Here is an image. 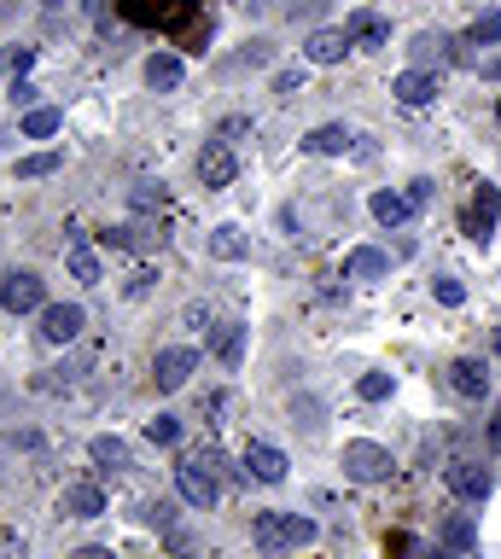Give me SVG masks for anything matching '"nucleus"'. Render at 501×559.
I'll list each match as a JSON object with an SVG mask.
<instances>
[{"label": "nucleus", "instance_id": "obj_1", "mask_svg": "<svg viewBox=\"0 0 501 559\" xmlns=\"http://www.w3.org/2000/svg\"><path fill=\"white\" fill-rule=\"evenodd\" d=\"M251 542H257V554L280 559V554H298L315 542V519H303V513H257L251 519Z\"/></svg>", "mask_w": 501, "mask_h": 559}, {"label": "nucleus", "instance_id": "obj_2", "mask_svg": "<svg viewBox=\"0 0 501 559\" xmlns=\"http://www.w3.org/2000/svg\"><path fill=\"white\" fill-rule=\"evenodd\" d=\"M338 466H344V478H350V484H385L397 461H391V449H385V443H368V437H356V443H344Z\"/></svg>", "mask_w": 501, "mask_h": 559}, {"label": "nucleus", "instance_id": "obj_3", "mask_svg": "<svg viewBox=\"0 0 501 559\" xmlns=\"http://www.w3.org/2000/svg\"><path fill=\"white\" fill-rule=\"evenodd\" d=\"M175 490H181V501H187V507L210 513V507H216V495H222V478H216V472H210L199 455H181V466H175Z\"/></svg>", "mask_w": 501, "mask_h": 559}, {"label": "nucleus", "instance_id": "obj_4", "mask_svg": "<svg viewBox=\"0 0 501 559\" xmlns=\"http://www.w3.org/2000/svg\"><path fill=\"white\" fill-rule=\"evenodd\" d=\"M0 303H6L12 315H41V309H47V286H41V274L12 268V274L0 280Z\"/></svg>", "mask_w": 501, "mask_h": 559}, {"label": "nucleus", "instance_id": "obj_5", "mask_svg": "<svg viewBox=\"0 0 501 559\" xmlns=\"http://www.w3.org/2000/svg\"><path fill=\"white\" fill-rule=\"evenodd\" d=\"M449 490L461 495L467 507H484L490 490H496V472H490L484 461H455V466H449Z\"/></svg>", "mask_w": 501, "mask_h": 559}, {"label": "nucleus", "instance_id": "obj_6", "mask_svg": "<svg viewBox=\"0 0 501 559\" xmlns=\"http://www.w3.org/2000/svg\"><path fill=\"white\" fill-rule=\"evenodd\" d=\"M193 373H199V350H187V344H175V350H158V362H152V379H158V391H181Z\"/></svg>", "mask_w": 501, "mask_h": 559}, {"label": "nucleus", "instance_id": "obj_7", "mask_svg": "<svg viewBox=\"0 0 501 559\" xmlns=\"http://www.w3.org/2000/svg\"><path fill=\"white\" fill-rule=\"evenodd\" d=\"M391 94L402 99V105H432L437 94H443V76L437 70H426V65H414V70H402V76H391Z\"/></svg>", "mask_w": 501, "mask_h": 559}, {"label": "nucleus", "instance_id": "obj_8", "mask_svg": "<svg viewBox=\"0 0 501 559\" xmlns=\"http://www.w3.org/2000/svg\"><path fill=\"white\" fill-rule=\"evenodd\" d=\"M234 175H239L234 146H228V140H204V152H199V181H204V187H210V193H222Z\"/></svg>", "mask_w": 501, "mask_h": 559}, {"label": "nucleus", "instance_id": "obj_9", "mask_svg": "<svg viewBox=\"0 0 501 559\" xmlns=\"http://www.w3.org/2000/svg\"><path fill=\"white\" fill-rule=\"evenodd\" d=\"M82 327H88V309H82V303H47V309H41V338H47V344H70Z\"/></svg>", "mask_w": 501, "mask_h": 559}, {"label": "nucleus", "instance_id": "obj_10", "mask_svg": "<svg viewBox=\"0 0 501 559\" xmlns=\"http://www.w3.org/2000/svg\"><path fill=\"white\" fill-rule=\"evenodd\" d=\"M490 362H478V356H461V362H449V391L467 396V402H484L490 396Z\"/></svg>", "mask_w": 501, "mask_h": 559}, {"label": "nucleus", "instance_id": "obj_11", "mask_svg": "<svg viewBox=\"0 0 501 559\" xmlns=\"http://www.w3.org/2000/svg\"><path fill=\"white\" fill-rule=\"evenodd\" d=\"M420 65L432 70V65H467V53H461V41L455 35H443V30H420L414 35V47H408Z\"/></svg>", "mask_w": 501, "mask_h": 559}, {"label": "nucleus", "instance_id": "obj_12", "mask_svg": "<svg viewBox=\"0 0 501 559\" xmlns=\"http://www.w3.org/2000/svg\"><path fill=\"white\" fill-rule=\"evenodd\" d=\"M350 47H356L350 30H309L303 59H309V65H344V53H350Z\"/></svg>", "mask_w": 501, "mask_h": 559}, {"label": "nucleus", "instance_id": "obj_13", "mask_svg": "<svg viewBox=\"0 0 501 559\" xmlns=\"http://www.w3.org/2000/svg\"><path fill=\"white\" fill-rule=\"evenodd\" d=\"M344 30H350V41H356L362 53H379V47H391V24H385L379 12H368V6H362V12H350V18H344Z\"/></svg>", "mask_w": 501, "mask_h": 559}, {"label": "nucleus", "instance_id": "obj_14", "mask_svg": "<svg viewBox=\"0 0 501 559\" xmlns=\"http://www.w3.org/2000/svg\"><path fill=\"white\" fill-rule=\"evenodd\" d=\"M286 455L274 449V443H245V472L257 478V484H286Z\"/></svg>", "mask_w": 501, "mask_h": 559}, {"label": "nucleus", "instance_id": "obj_15", "mask_svg": "<svg viewBox=\"0 0 501 559\" xmlns=\"http://www.w3.org/2000/svg\"><path fill=\"white\" fill-rule=\"evenodd\" d=\"M350 140H356V134L344 129V123H321V129L303 134L298 146L309 152V158H344V152H350Z\"/></svg>", "mask_w": 501, "mask_h": 559}, {"label": "nucleus", "instance_id": "obj_16", "mask_svg": "<svg viewBox=\"0 0 501 559\" xmlns=\"http://www.w3.org/2000/svg\"><path fill=\"white\" fill-rule=\"evenodd\" d=\"M204 245H210V257H216V263H245V257H251V233L234 228V222L210 228V239H204Z\"/></svg>", "mask_w": 501, "mask_h": 559}, {"label": "nucleus", "instance_id": "obj_17", "mask_svg": "<svg viewBox=\"0 0 501 559\" xmlns=\"http://www.w3.org/2000/svg\"><path fill=\"white\" fill-rule=\"evenodd\" d=\"M59 513H65V519H100L105 513L100 484H70V490L59 495Z\"/></svg>", "mask_w": 501, "mask_h": 559}, {"label": "nucleus", "instance_id": "obj_18", "mask_svg": "<svg viewBox=\"0 0 501 559\" xmlns=\"http://www.w3.org/2000/svg\"><path fill=\"white\" fill-rule=\"evenodd\" d=\"M368 210H373V222H379V228H402V222L414 216L408 193H391V187H379V193L368 198Z\"/></svg>", "mask_w": 501, "mask_h": 559}, {"label": "nucleus", "instance_id": "obj_19", "mask_svg": "<svg viewBox=\"0 0 501 559\" xmlns=\"http://www.w3.org/2000/svg\"><path fill=\"white\" fill-rule=\"evenodd\" d=\"M181 76H187V70H181L175 53H152V59H146V88H158V94H175Z\"/></svg>", "mask_w": 501, "mask_h": 559}, {"label": "nucleus", "instance_id": "obj_20", "mask_svg": "<svg viewBox=\"0 0 501 559\" xmlns=\"http://www.w3.org/2000/svg\"><path fill=\"white\" fill-rule=\"evenodd\" d=\"M385 251H373V245H356L350 257H344V280H385Z\"/></svg>", "mask_w": 501, "mask_h": 559}, {"label": "nucleus", "instance_id": "obj_21", "mask_svg": "<svg viewBox=\"0 0 501 559\" xmlns=\"http://www.w3.org/2000/svg\"><path fill=\"white\" fill-rule=\"evenodd\" d=\"M70 274H76V280H82V286H100L105 280V268H100V251H94V245H82V239H70Z\"/></svg>", "mask_w": 501, "mask_h": 559}, {"label": "nucleus", "instance_id": "obj_22", "mask_svg": "<svg viewBox=\"0 0 501 559\" xmlns=\"http://www.w3.org/2000/svg\"><path fill=\"white\" fill-rule=\"evenodd\" d=\"M496 210H501L496 187H484V193L472 198V216H467V233H472V239H490V228H496Z\"/></svg>", "mask_w": 501, "mask_h": 559}, {"label": "nucleus", "instance_id": "obj_23", "mask_svg": "<svg viewBox=\"0 0 501 559\" xmlns=\"http://www.w3.org/2000/svg\"><path fill=\"white\" fill-rule=\"evenodd\" d=\"M437 542H443L449 554H472V542H478V536H472V519H467V513H449L443 530H437Z\"/></svg>", "mask_w": 501, "mask_h": 559}, {"label": "nucleus", "instance_id": "obj_24", "mask_svg": "<svg viewBox=\"0 0 501 559\" xmlns=\"http://www.w3.org/2000/svg\"><path fill=\"white\" fill-rule=\"evenodd\" d=\"M88 455H94V466H105V472H123V466H129V443H123V437H94Z\"/></svg>", "mask_w": 501, "mask_h": 559}, {"label": "nucleus", "instance_id": "obj_25", "mask_svg": "<svg viewBox=\"0 0 501 559\" xmlns=\"http://www.w3.org/2000/svg\"><path fill=\"white\" fill-rule=\"evenodd\" d=\"M105 239H111V245H123V251H152V245H158V233L146 228V222H123V228H111Z\"/></svg>", "mask_w": 501, "mask_h": 559}, {"label": "nucleus", "instance_id": "obj_26", "mask_svg": "<svg viewBox=\"0 0 501 559\" xmlns=\"http://www.w3.org/2000/svg\"><path fill=\"white\" fill-rule=\"evenodd\" d=\"M65 129V111H53V105H35L30 117H24V134L30 140H47V134H59Z\"/></svg>", "mask_w": 501, "mask_h": 559}, {"label": "nucleus", "instance_id": "obj_27", "mask_svg": "<svg viewBox=\"0 0 501 559\" xmlns=\"http://www.w3.org/2000/svg\"><path fill=\"white\" fill-rule=\"evenodd\" d=\"M65 158L59 152H30V158H18V181H41V175H59Z\"/></svg>", "mask_w": 501, "mask_h": 559}, {"label": "nucleus", "instance_id": "obj_28", "mask_svg": "<svg viewBox=\"0 0 501 559\" xmlns=\"http://www.w3.org/2000/svg\"><path fill=\"white\" fill-rule=\"evenodd\" d=\"M216 356H222L228 367L245 362V327H222V338H216Z\"/></svg>", "mask_w": 501, "mask_h": 559}, {"label": "nucleus", "instance_id": "obj_29", "mask_svg": "<svg viewBox=\"0 0 501 559\" xmlns=\"http://www.w3.org/2000/svg\"><path fill=\"white\" fill-rule=\"evenodd\" d=\"M391 391H397V379H391V373H362V385H356L362 402H385Z\"/></svg>", "mask_w": 501, "mask_h": 559}, {"label": "nucleus", "instance_id": "obj_30", "mask_svg": "<svg viewBox=\"0 0 501 559\" xmlns=\"http://www.w3.org/2000/svg\"><path fill=\"white\" fill-rule=\"evenodd\" d=\"M146 437H152L158 449H169V443H181V420H175V414H158V420H146Z\"/></svg>", "mask_w": 501, "mask_h": 559}, {"label": "nucleus", "instance_id": "obj_31", "mask_svg": "<svg viewBox=\"0 0 501 559\" xmlns=\"http://www.w3.org/2000/svg\"><path fill=\"white\" fill-rule=\"evenodd\" d=\"M274 94H280V99L303 94V65H286V70H274Z\"/></svg>", "mask_w": 501, "mask_h": 559}, {"label": "nucleus", "instance_id": "obj_32", "mask_svg": "<svg viewBox=\"0 0 501 559\" xmlns=\"http://www.w3.org/2000/svg\"><path fill=\"white\" fill-rule=\"evenodd\" d=\"M467 35H472V41H501V12H478Z\"/></svg>", "mask_w": 501, "mask_h": 559}, {"label": "nucleus", "instance_id": "obj_33", "mask_svg": "<svg viewBox=\"0 0 501 559\" xmlns=\"http://www.w3.org/2000/svg\"><path fill=\"white\" fill-rule=\"evenodd\" d=\"M432 292H437V303H449V309H461V303H467L461 280H449V274H443V280H432Z\"/></svg>", "mask_w": 501, "mask_h": 559}, {"label": "nucleus", "instance_id": "obj_34", "mask_svg": "<svg viewBox=\"0 0 501 559\" xmlns=\"http://www.w3.org/2000/svg\"><path fill=\"white\" fill-rule=\"evenodd\" d=\"M146 525H158L169 536V530H175V507H169V501H152V507H146Z\"/></svg>", "mask_w": 501, "mask_h": 559}, {"label": "nucleus", "instance_id": "obj_35", "mask_svg": "<svg viewBox=\"0 0 501 559\" xmlns=\"http://www.w3.org/2000/svg\"><path fill=\"white\" fill-rule=\"evenodd\" d=\"M193 455H199V461L210 466V472H216V478H222V484H228V478H234V466L222 461V449H193Z\"/></svg>", "mask_w": 501, "mask_h": 559}, {"label": "nucleus", "instance_id": "obj_36", "mask_svg": "<svg viewBox=\"0 0 501 559\" xmlns=\"http://www.w3.org/2000/svg\"><path fill=\"white\" fill-rule=\"evenodd\" d=\"M158 204H164V187H158V193H152V187H134V210H140V216L158 210Z\"/></svg>", "mask_w": 501, "mask_h": 559}, {"label": "nucleus", "instance_id": "obj_37", "mask_svg": "<svg viewBox=\"0 0 501 559\" xmlns=\"http://www.w3.org/2000/svg\"><path fill=\"white\" fill-rule=\"evenodd\" d=\"M30 65V53H18V47H0V76H6V70H24Z\"/></svg>", "mask_w": 501, "mask_h": 559}, {"label": "nucleus", "instance_id": "obj_38", "mask_svg": "<svg viewBox=\"0 0 501 559\" xmlns=\"http://www.w3.org/2000/svg\"><path fill=\"white\" fill-rule=\"evenodd\" d=\"M234 134H251V117H228V123L216 129V140H234Z\"/></svg>", "mask_w": 501, "mask_h": 559}, {"label": "nucleus", "instance_id": "obj_39", "mask_svg": "<svg viewBox=\"0 0 501 559\" xmlns=\"http://www.w3.org/2000/svg\"><path fill=\"white\" fill-rule=\"evenodd\" d=\"M408 559H449V548H443V542H414V548H408Z\"/></svg>", "mask_w": 501, "mask_h": 559}, {"label": "nucleus", "instance_id": "obj_40", "mask_svg": "<svg viewBox=\"0 0 501 559\" xmlns=\"http://www.w3.org/2000/svg\"><path fill=\"white\" fill-rule=\"evenodd\" d=\"M408 204H414V210L432 204V181H408Z\"/></svg>", "mask_w": 501, "mask_h": 559}, {"label": "nucleus", "instance_id": "obj_41", "mask_svg": "<svg viewBox=\"0 0 501 559\" xmlns=\"http://www.w3.org/2000/svg\"><path fill=\"white\" fill-rule=\"evenodd\" d=\"M35 94H41L35 82H12V99H18V105H30V111H35Z\"/></svg>", "mask_w": 501, "mask_h": 559}, {"label": "nucleus", "instance_id": "obj_42", "mask_svg": "<svg viewBox=\"0 0 501 559\" xmlns=\"http://www.w3.org/2000/svg\"><path fill=\"white\" fill-rule=\"evenodd\" d=\"M478 70H484V82H501V59H484Z\"/></svg>", "mask_w": 501, "mask_h": 559}, {"label": "nucleus", "instance_id": "obj_43", "mask_svg": "<svg viewBox=\"0 0 501 559\" xmlns=\"http://www.w3.org/2000/svg\"><path fill=\"white\" fill-rule=\"evenodd\" d=\"M70 559H111V548H76Z\"/></svg>", "mask_w": 501, "mask_h": 559}, {"label": "nucleus", "instance_id": "obj_44", "mask_svg": "<svg viewBox=\"0 0 501 559\" xmlns=\"http://www.w3.org/2000/svg\"><path fill=\"white\" fill-rule=\"evenodd\" d=\"M0 559H24V542H18V548H0Z\"/></svg>", "mask_w": 501, "mask_h": 559}, {"label": "nucleus", "instance_id": "obj_45", "mask_svg": "<svg viewBox=\"0 0 501 559\" xmlns=\"http://www.w3.org/2000/svg\"><path fill=\"white\" fill-rule=\"evenodd\" d=\"M496 123H501V105H496Z\"/></svg>", "mask_w": 501, "mask_h": 559}, {"label": "nucleus", "instance_id": "obj_46", "mask_svg": "<svg viewBox=\"0 0 501 559\" xmlns=\"http://www.w3.org/2000/svg\"><path fill=\"white\" fill-rule=\"evenodd\" d=\"M47 6H59V0H47Z\"/></svg>", "mask_w": 501, "mask_h": 559}]
</instances>
